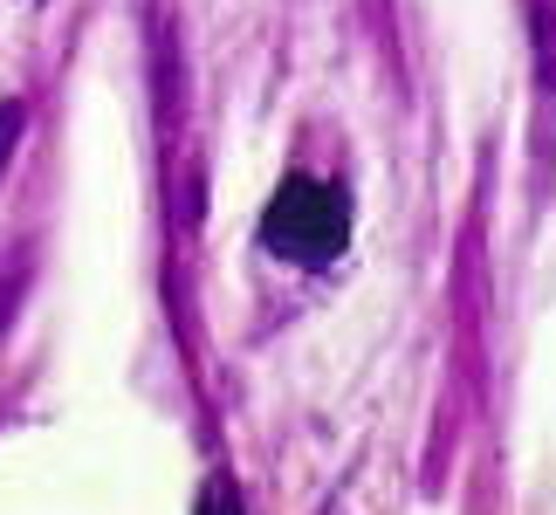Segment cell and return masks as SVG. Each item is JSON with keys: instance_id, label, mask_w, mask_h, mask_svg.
I'll list each match as a JSON object with an SVG mask.
<instances>
[{"instance_id": "3", "label": "cell", "mask_w": 556, "mask_h": 515, "mask_svg": "<svg viewBox=\"0 0 556 515\" xmlns=\"http://www.w3.org/2000/svg\"><path fill=\"white\" fill-rule=\"evenodd\" d=\"M28 138V97H0V186H8V165Z\"/></svg>"}, {"instance_id": "4", "label": "cell", "mask_w": 556, "mask_h": 515, "mask_svg": "<svg viewBox=\"0 0 556 515\" xmlns=\"http://www.w3.org/2000/svg\"><path fill=\"white\" fill-rule=\"evenodd\" d=\"M0 330H8V282H0Z\"/></svg>"}, {"instance_id": "1", "label": "cell", "mask_w": 556, "mask_h": 515, "mask_svg": "<svg viewBox=\"0 0 556 515\" xmlns=\"http://www.w3.org/2000/svg\"><path fill=\"white\" fill-rule=\"evenodd\" d=\"M254 241H262L275 262H289V268H330L337 254L351 248V200H344V186L324 179V172H289V179L268 192Z\"/></svg>"}, {"instance_id": "2", "label": "cell", "mask_w": 556, "mask_h": 515, "mask_svg": "<svg viewBox=\"0 0 556 515\" xmlns=\"http://www.w3.org/2000/svg\"><path fill=\"white\" fill-rule=\"evenodd\" d=\"M529 28H536V70H543V90H556V0H529Z\"/></svg>"}]
</instances>
